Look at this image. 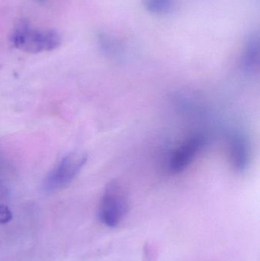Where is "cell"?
<instances>
[{
  "label": "cell",
  "instance_id": "obj_3",
  "mask_svg": "<svg viewBox=\"0 0 260 261\" xmlns=\"http://www.w3.org/2000/svg\"><path fill=\"white\" fill-rule=\"evenodd\" d=\"M86 161L87 154L82 150H75L64 156L44 179V190L53 193L67 187L79 174Z\"/></svg>",
  "mask_w": 260,
  "mask_h": 261
},
{
  "label": "cell",
  "instance_id": "obj_2",
  "mask_svg": "<svg viewBox=\"0 0 260 261\" xmlns=\"http://www.w3.org/2000/svg\"><path fill=\"white\" fill-rule=\"evenodd\" d=\"M128 195L123 186L117 180L108 182L99 203V220L105 226L115 228L125 219L128 213Z\"/></svg>",
  "mask_w": 260,
  "mask_h": 261
},
{
  "label": "cell",
  "instance_id": "obj_1",
  "mask_svg": "<svg viewBox=\"0 0 260 261\" xmlns=\"http://www.w3.org/2000/svg\"><path fill=\"white\" fill-rule=\"evenodd\" d=\"M11 42L18 50L29 54L50 51L61 44L59 34L51 29H38L24 22L12 32Z\"/></svg>",
  "mask_w": 260,
  "mask_h": 261
},
{
  "label": "cell",
  "instance_id": "obj_4",
  "mask_svg": "<svg viewBox=\"0 0 260 261\" xmlns=\"http://www.w3.org/2000/svg\"><path fill=\"white\" fill-rule=\"evenodd\" d=\"M206 144V139L201 135H195L185 141L172 153L170 160L171 170L174 173L183 171L190 165L200 150Z\"/></svg>",
  "mask_w": 260,
  "mask_h": 261
},
{
  "label": "cell",
  "instance_id": "obj_8",
  "mask_svg": "<svg viewBox=\"0 0 260 261\" xmlns=\"http://www.w3.org/2000/svg\"><path fill=\"white\" fill-rule=\"evenodd\" d=\"M12 219V215L9 208L6 205H0V224L5 225L10 222Z\"/></svg>",
  "mask_w": 260,
  "mask_h": 261
},
{
  "label": "cell",
  "instance_id": "obj_7",
  "mask_svg": "<svg viewBox=\"0 0 260 261\" xmlns=\"http://www.w3.org/2000/svg\"><path fill=\"white\" fill-rule=\"evenodd\" d=\"M145 7L154 15L169 13L174 7V0H145Z\"/></svg>",
  "mask_w": 260,
  "mask_h": 261
},
{
  "label": "cell",
  "instance_id": "obj_6",
  "mask_svg": "<svg viewBox=\"0 0 260 261\" xmlns=\"http://www.w3.org/2000/svg\"><path fill=\"white\" fill-rule=\"evenodd\" d=\"M259 38L256 36H252L247 41L243 55V67L248 73H253L259 68Z\"/></svg>",
  "mask_w": 260,
  "mask_h": 261
},
{
  "label": "cell",
  "instance_id": "obj_5",
  "mask_svg": "<svg viewBox=\"0 0 260 261\" xmlns=\"http://www.w3.org/2000/svg\"><path fill=\"white\" fill-rule=\"evenodd\" d=\"M229 154L234 168L243 172L248 167L250 149L248 140L244 134L236 132L230 136L229 141Z\"/></svg>",
  "mask_w": 260,
  "mask_h": 261
},
{
  "label": "cell",
  "instance_id": "obj_9",
  "mask_svg": "<svg viewBox=\"0 0 260 261\" xmlns=\"http://www.w3.org/2000/svg\"><path fill=\"white\" fill-rule=\"evenodd\" d=\"M38 1H40V2H44V1H45V0H38Z\"/></svg>",
  "mask_w": 260,
  "mask_h": 261
}]
</instances>
